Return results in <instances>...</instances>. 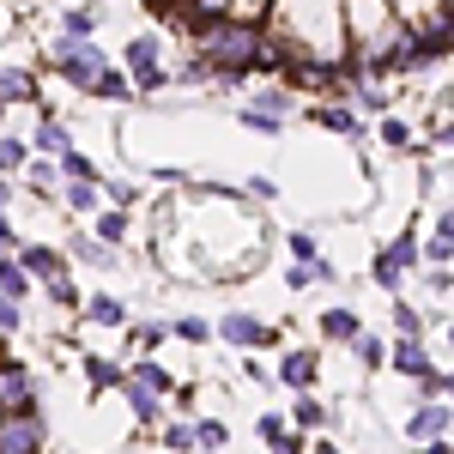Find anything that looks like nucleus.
<instances>
[{
	"mask_svg": "<svg viewBox=\"0 0 454 454\" xmlns=\"http://www.w3.org/2000/svg\"><path fill=\"white\" fill-rule=\"evenodd\" d=\"M279 43H291L309 61H346V25H340V0H273Z\"/></svg>",
	"mask_w": 454,
	"mask_h": 454,
	"instance_id": "obj_1",
	"label": "nucleus"
},
{
	"mask_svg": "<svg viewBox=\"0 0 454 454\" xmlns=\"http://www.w3.org/2000/svg\"><path fill=\"white\" fill-rule=\"evenodd\" d=\"M49 61H55L61 79L79 85V91H98V85H104V73H109L104 49H98V43H73V36H55V43H49Z\"/></svg>",
	"mask_w": 454,
	"mask_h": 454,
	"instance_id": "obj_2",
	"label": "nucleus"
},
{
	"mask_svg": "<svg viewBox=\"0 0 454 454\" xmlns=\"http://www.w3.org/2000/svg\"><path fill=\"white\" fill-rule=\"evenodd\" d=\"M158 55H164V43H158L152 31H140L134 43H128V91L152 98V91H164V85H170V73L158 67Z\"/></svg>",
	"mask_w": 454,
	"mask_h": 454,
	"instance_id": "obj_3",
	"label": "nucleus"
},
{
	"mask_svg": "<svg viewBox=\"0 0 454 454\" xmlns=\"http://www.w3.org/2000/svg\"><path fill=\"white\" fill-rule=\"evenodd\" d=\"M43 412H0V454H43Z\"/></svg>",
	"mask_w": 454,
	"mask_h": 454,
	"instance_id": "obj_4",
	"label": "nucleus"
},
{
	"mask_svg": "<svg viewBox=\"0 0 454 454\" xmlns=\"http://www.w3.org/2000/svg\"><path fill=\"white\" fill-rule=\"evenodd\" d=\"M412 267H419V237L406 231V237H394V243H387L382 254H376V267H370V279L382 285V291H400V279H406Z\"/></svg>",
	"mask_w": 454,
	"mask_h": 454,
	"instance_id": "obj_5",
	"label": "nucleus"
},
{
	"mask_svg": "<svg viewBox=\"0 0 454 454\" xmlns=\"http://www.w3.org/2000/svg\"><path fill=\"white\" fill-rule=\"evenodd\" d=\"M43 387H36V370L25 364H0V412H36Z\"/></svg>",
	"mask_w": 454,
	"mask_h": 454,
	"instance_id": "obj_6",
	"label": "nucleus"
},
{
	"mask_svg": "<svg viewBox=\"0 0 454 454\" xmlns=\"http://www.w3.org/2000/svg\"><path fill=\"white\" fill-rule=\"evenodd\" d=\"M218 340H224V346L254 351V346H273V327H267L261 315H248V309H224V315H218Z\"/></svg>",
	"mask_w": 454,
	"mask_h": 454,
	"instance_id": "obj_7",
	"label": "nucleus"
},
{
	"mask_svg": "<svg viewBox=\"0 0 454 454\" xmlns=\"http://www.w3.org/2000/svg\"><path fill=\"white\" fill-rule=\"evenodd\" d=\"M406 436L412 442H442L449 436V400H424L419 412L406 419Z\"/></svg>",
	"mask_w": 454,
	"mask_h": 454,
	"instance_id": "obj_8",
	"label": "nucleus"
},
{
	"mask_svg": "<svg viewBox=\"0 0 454 454\" xmlns=\"http://www.w3.org/2000/svg\"><path fill=\"white\" fill-rule=\"evenodd\" d=\"M315 128H327V134H346V140H364V121H357V109L351 104H315L309 109Z\"/></svg>",
	"mask_w": 454,
	"mask_h": 454,
	"instance_id": "obj_9",
	"label": "nucleus"
},
{
	"mask_svg": "<svg viewBox=\"0 0 454 454\" xmlns=\"http://www.w3.org/2000/svg\"><path fill=\"white\" fill-rule=\"evenodd\" d=\"M315 376H321V364H315V351H285L279 357V382L297 387V394H309Z\"/></svg>",
	"mask_w": 454,
	"mask_h": 454,
	"instance_id": "obj_10",
	"label": "nucleus"
},
{
	"mask_svg": "<svg viewBox=\"0 0 454 454\" xmlns=\"http://www.w3.org/2000/svg\"><path fill=\"white\" fill-rule=\"evenodd\" d=\"M25 279H67V254L61 248H43V243H31L25 248Z\"/></svg>",
	"mask_w": 454,
	"mask_h": 454,
	"instance_id": "obj_11",
	"label": "nucleus"
},
{
	"mask_svg": "<svg viewBox=\"0 0 454 454\" xmlns=\"http://www.w3.org/2000/svg\"><path fill=\"white\" fill-rule=\"evenodd\" d=\"M387 364L400 370V376H412V382H424L436 364H430V351H424V340H400V346L387 351Z\"/></svg>",
	"mask_w": 454,
	"mask_h": 454,
	"instance_id": "obj_12",
	"label": "nucleus"
},
{
	"mask_svg": "<svg viewBox=\"0 0 454 454\" xmlns=\"http://www.w3.org/2000/svg\"><path fill=\"white\" fill-rule=\"evenodd\" d=\"M254 430H261V442H267L273 454H303V436H297V430H285L279 412H261V424H254Z\"/></svg>",
	"mask_w": 454,
	"mask_h": 454,
	"instance_id": "obj_13",
	"label": "nucleus"
},
{
	"mask_svg": "<svg viewBox=\"0 0 454 454\" xmlns=\"http://www.w3.org/2000/svg\"><path fill=\"white\" fill-rule=\"evenodd\" d=\"M36 152H43V158H61V152H73V134L55 121V109H43V115H36Z\"/></svg>",
	"mask_w": 454,
	"mask_h": 454,
	"instance_id": "obj_14",
	"label": "nucleus"
},
{
	"mask_svg": "<svg viewBox=\"0 0 454 454\" xmlns=\"http://www.w3.org/2000/svg\"><path fill=\"white\" fill-rule=\"evenodd\" d=\"M121 387H140V394H158V400H164V394H170V376H164V364L140 357V364H134V370L121 376Z\"/></svg>",
	"mask_w": 454,
	"mask_h": 454,
	"instance_id": "obj_15",
	"label": "nucleus"
},
{
	"mask_svg": "<svg viewBox=\"0 0 454 454\" xmlns=\"http://www.w3.org/2000/svg\"><path fill=\"white\" fill-rule=\"evenodd\" d=\"M98 25H104V6H67L61 12V36H73V43H91Z\"/></svg>",
	"mask_w": 454,
	"mask_h": 454,
	"instance_id": "obj_16",
	"label": "nucleus"
},
{
	"mask_svg": "<svg viewBox=\"0 0 454 454\" xmlns=\"http://www.w3.org/2000/svg\"><path fill=\"white\" fill-rule=\"evenodd\" d=\"M321 333H327L333 346H351V340L364 333V321H357L351 309H321Z\"/></svg>",
	"mask_w": 454,
	"mask_h": 454,
	"instance_id": "obj_17",
	"label": "nucleus"
},
{
	"mask_svg": "<svg viewBox=\"0 0 454 454\" xmlns=\"http://www.w3.org/2000/svg\"><path fill=\"white\" fill-rule=\"evenodd\" d=\"M36 98V79L25 67H0V104H31Z\"/></svg>",
	"mask_w": 454,
	"mask_h": 454,
	"instance_id": "obj_18",
	"label": "nucleus"
},
{
	"mask_svg": "<svg viewBox=\"0 0 454 454\" xmlns=\"http://www.w3.org/2000/svg\"><path fill=\"white\" fill-rule=\"evenodd\" d=\"M85 382H91V394L121 387V364H109V357H85Z\"/></svg>",
	"mask_w": 454,
	"mask_h": 454,
	"instance_id": "obj_19",
	"label": "nucleus"
},
{
	"mask_svg": "<svg viewBox=\"0 0 454 454\" xmlns=\"http://www.w3.org/2000/svg\"><path fill=\"white\" fill-rule=\"evenodd\" d=\"M25 291H31V279H25V267H19L12 254H0V297H12V303H25Z\"/></svg>",
	"mask_w": 454,
	"mask_h": 454,
	"instance_id": "obj_20",
	"label": "nucleus"
},
{
	"mask_svg": "<svg viewBox=\"0 0 454 454\" xmlns=\"http://www.w3.org/2000/svg\"><path fill=\"white\" fill-rule=\"evenodd\" d=\"M98 243H104V248H115V243H128V212H121V207H109V212H98Z\"/></svg>",
	"mask_w": 454,
	"mask_h": 454,
	"instance_id": "obj_21",
	"label": "nucleus"
},
{
	"mask_svg": "<svg viewBox=\"0 0 454 454\" xmlns=\"http://www.w3.org/2000/svg\"><path fill=\"white\" fill-rule=\"evenodd\" d=\"M67 254H73V261H91V267H115V254H109L98 237H85V231H79V237L67 243Z\"/></svg>",
	"mask_w": 454,
	"mask_h": 454,
	"instance_id": "obj_22",
	"label": "nucleus"
},
{
	"mask_svg": "<svg viewBox=\"0 0 454 454\" xmlns=\"http://www.w3.org/2000/svg\"><path fill=\"white\" fill-rule=\"evenodd\" d=\"M188 430H194V454H212V449L231 442V430H224L218 419H200V424H188Z\"/></svg>",
	"mask_w": 454,
	"mask_h": 454,
	"instance_id": "obj_23",
	"label": "nucleus"
},
{
	"mask_svg": "<svg viewBox=\"0 0 454 454\" xmlns=\"http://www.w3.org/2000/svg\"><path fill=\"white\" fill-rule=\"evenodd\" d=\"M31 188H36V200H43V194H61V164H55V158H36L31 164Z\"/></svg>",
	"mask_w": 454,
	"mask_h": 454,
	"instance_id": "obj_24",
	"label": "nucleus"
},
{
	"mask_svg": "<svg viewBox=\"0 0 454 454\" xmlns=\"http://www.w3.org/2000/svg\"><path fill=\"white\" fill-rule=\"evenodd\" d=\"M55 164H61V176H67V182H98V164H91L79 145H73V152H61Z\"/></svg>",
	"mask_w": 454,
	"mask_h": 454,
	"instance_id": "obj_25",
	"label": "nucleus"
},
{
	"mask_svg": "<svg viewBox=\"0 0 454 454\" xmlns=\"http://www.w3.org/2000/svg\"><path fill=\"white\" fill-rule=\"evenodd\" d=\"M85 315H91L98 327H121V321H128V309H121V297H91V303H85Z\"/></svg>",
	"mask_w": 454,
	"mask_h": 454,
	"instance_id": "obj_26",
	"label": "nucleus"
},
{
	"mask_svg": "<svg viewBox=\"0 0 454 454\" xmlns=\"http://www.w3.org/2000/svg\"><path fill=\"white\" fill-rule=\"evenodd\" d=\"M291 419H297V430H321V424H327V406H321L315 394H303V400L291 406Z\"/></svg>",
	"mask_w": 454,
	"mask_h": 454,
	"instance_id": "obj_27",
	"label": "nucleus"
},
{
	"mask_svg": "<svg viewBox=\"0 0 454 454\" xmlns=\"http://www.w3.org/2000/svg\"><path fill=\"white\" fill-rule=\"evenodd\" d=\"M254 109H261V115H273V121H285V115H291V85L261 91V98H254Z\"/></svg>",
	"mask_w": 454,
	"mask_h": 454,
	"instance_id": "obj_28",
	"label": "nucleus"
},
{
	"mask_svg": "<svg viewBox=\"0 0 454 454\" xmlns=\"http://www.w3.org/2000/svg\"><path fill=\"white\" fill-rule=\"evenodd\" d=\"M394 333L400 340H424V315L412 303H394Z\"/></svg>",
	"mask_w": 454,
	"mask_h": 454,
	"instance_id": "obj_29",
	"label": "nucleus"
},
{
	"mask_svg": "<svg viewBox=\"0 0 454 454\" xmlns=\"http://www.w3.org/2000/svg\"><path fill=\"white\" fill-rule=\"evenodd\" d=\"M164 340H170V321H140V327H134V346L140 351H158Z\"/></svg>",
	"mask_w": 454,
	"mask_h": 454,
	"instance_id": "obj_30",
	"label": "nucleus"
},
{
	"mask_svg": "<svg viewBox=\"0 0 454 454\" xmlns=\"http://www.w3.org/2000/svg\"><path fill=\"white\" fill-rule=\"evenodd\" d=\"M176 340H188V346H200V340H212V327L200 321V315H182V321H170Z\"/></svg>",
	"mask_w": 454,
	"mask_h": 454,
	"instance_id": "obj_31",
	"label": "nucleus"
},
{
	"mask_svg": "<svg viewBox=\"0 0 454 454\" xmlns=\"http://www.w3.org/2000/svg\"><path fill=\"white\" fill-rule=\"evenodd\" d=\"M237 121H243L248 134H285V121H273V115H261L254 104H248V109H237Z\"/></svg>",
	"mask_w": 454,
	"mask_h": 454,
	"instance_id": "obj_32",
	"label": "nucleus"
},
{
	"mask_svg": "<svg viewBox=\"0 0 454 454\" xmlns=\"http://www.w3.org/2000/svg\"><path fill=\"white\" fill-rule=\"evenodd\" d=\"M128 406H134V419H140V424H158V412H164L158 394H140V387H128Z\"/></svg>",
	"mask_w": 454,
	"mask_h": 454,
	"instance_id": "obj_33",
	"label": "nucleus"
},
{
	"mask_svg": "<svg viewBox=\"0 0 454 454\" xmlns=\"http://www.w3.org/2000/svg\"><path fill=\"white\" fill-rule=\"evenodd\" d=\"M67 207L73 212H98V182H67Z\"/></svg>",
	"mask_w": 454,
	"mask_h": 454,
	"instance_id": "obj_34",
	"label": "nucleus"
},
{
	"mask_svg": "<svg viewBox=\"0 0 454 454\" xmlns=\"http://www.w3.org/2000/svg\"><path fill=\"white\" fill-rule=\"evenodd\" d=\"M170 85H212V73L200 67V61H194V55H188V61H182V67H170Z\"/></svg>",
	"mask_w": 454,
	"mask_h": 454,
	"instance_id": "obj_35",
	"label": "nucleus"
},
{
	"mask_svg": "<svg viewBox=\"0 0 454 454\" xmlns=\"http://www.w3.org/2000/svg\"><path fill=\"white\" fill-rule=\"evenodd\" d=\"M91 98H104V104H121V98H128V73H115V67H109V73H104V85H98Z\"/></svg>",
	"mask_w": 454,
	"mask_h": 454,
	"instance_id": "obj_36",
	"label": "nucleus"
},
{
	"mask_svg": "<svg viewBox=\"0 0 454 454\" xmlns=\"http://www.w3.org/2000/svg\"><path fill=\"white\" fill-rule=\"evenodd\" d=\"M351 346H357V357H364V364H387V346L376 340V333H357Z\"/></svg>",
	"mask_w": 454,
	"mask_h": 454,
	"instance_id": "obj_37",
	"label": "nucleus"
},
{
	"mask_svg": "<svg viewBox=\"0 0 454 454\" xmlns=\"http://www.w3.org/2000/svg\"><path fill=\"white\" fill-rule=\"evenodd\" d=\"M285 254H291V261H315V237L309 231H291V237H285Z\"/></svg>",
	"mask_w": 454,
	"mask_h": 454,
	"instance_id": "obj_38",
	"label": "nucleus"
},
{
	"mask_svg": "<svg viewBox=\"0 0 454 454\" xmlns=\"http://www.w3.org/2000/svg\"><path fill=\"white\" fill-rule=\"evenodd\" d=\"M164 449L170 454H194V430H188V424H170V430H164Z\"/></svg>",
	"mask_w": 454,
	"mask_h": 454,
	"instance_id": "obj_39",
	"label": "nucleus"
},
{
	"mask_svg": "<svg viewBox=\"0 0 454 454\" xmlns=\"http://www.w3.org/2000/svg\"><path fill=\"white\" fill-rule=\"evenodd\" d=\"M43 291H49V303H61V309H73V303H79V291H73L67 279H49Z\"/></svg>",
	"mask_w": 454,
	"mask_h": 454,
	"instance_id": "obj_40",
	"label": "nucleus"
},
{
	"mask_svg": "<svg viewBox=\"0 0 454 454\" xmlns=\"http://www.w3.org/2000/svg\"><path fill=\"white\" fill-rule=\"evenodd\" d=\"M19 327H25L19 303H12V297H0V333H19Z\"/></svg>",
	"mask_w": 454,
	"mask_h": 454,
	"instance_id": "obj_41",
	"label": "nucleus"
},
{
	"mask_svg": "<svg viewBox=\"0 0 454 454\" xmlns=\"http://www.w3.org/2000/svg\"><path fill=\"white\" fill-rule=\"evenodd\" d=\"M285 285H291V291H303V285H315L309 261H291V267H285Z\"/></svg>",
	"mask_w": 454,
	"mask_h": 454,
	"instance_id": "obj_42",
	"label": "nucleus"
},
{
	"mask_svg": "<svg viewBox=\"0 0 454 454\" xmlns=\"http://www.w3.org/2000/svg\"><path fill=\"white\" fill-rule=\"evenodd\" d=\"M382 140H387V145H412V134H406V121H394V115H382Z\"/></svg>",
	"mask_w": 454,
	"mask_h": 454,
	"instance_id": "obj_43",
	"label": "nucleus"
},
{
	"mask_svg": "<svg viewBox=\"0 0 454 454\" xmlns=\"http://www.w3.org/2000/svg\"><path fill=\"white\" fill-rule=\"evenodd\" d=\"M12 164H25V145H19V140H0V176L12 170Z\"/></svg>",
	"mask_w": 454,
	"mask_h": 454,
	"instance_id": "obj_44",
	"label": "nucleus"
},
{
	"mask_svg": "<svg viewBox=\"0 0 454 454\" xmlns=\"http://www.w3.org/2000/svg\"><path fill=\"white\" fill-rule=\"evenodd\" d=\"M248 194H254V200H273V194H279V182H273V176H254V182H248Z\"/></svg>",
	"mask_w": 454,
	"mask_h": 454,
	"instance_id": "obj_45",
	"label": "nucleus"
},
{
	"mask_svg": "<svg viewBox=\"0 0 454 454\" xmlns=\"http://www.w3.org/2000/svg\"><path fill=\"white\" fill-rule=\"evenodd\" d=\"M152 12H188V0H145Z\"/></svg>",
	"mask_w": 454,
	"mask_h": 454,
	"instance_id": "obj_46",
	"label": "nucleus"
},
{
	"mask_svg": "<svg viewBox=\"0 0 454 454\" xmlns=\"http://www.w3.org/2000/svg\"><path fill=\"white\" fill-rule=\"evenodd\" d=\"M19 243V237H12V224H6V218H0V254H6V248Z\"/></svg>",
	"mask_w": 454,
	"mask_h": 454,
	"instance_id": "obj_47",
	"label": "nucleus"
},
{
	"mask_svg": "<svg viewBox=\"0 0 454 454\" xmlns=\"http://www.w3.org/2000/svg\"><path fill=\"white\" fill-rule=\"evenodd\" d=\"M419 454H449V436L442 442H419Z\"/></svg>",
	"mask_w": 454,
	"mask_h": 454,
	"instance_id": "obj_48",
	"label": "nucleus"
},
{
	"mask_svg": "<svg viewBox=\"0 0 454 454\" xmlns=\"http://www.w3.org/2000/svg\"><path fill=\"white\" fill-rule=\"evenodd\" d=\"M6 200H12V182H6V176H0V207H6Z\"/></svg>",
	"mask_w": 454,
	"mask_h": 454,
	"instance_id": "obj_49",
	"label": "nucleus"
},
{
	"mask_svg": "<svg viewBox=\"0 0 454 454\" xmlns=\"http://www.w3.org/2000/svg\"><path fill=\"white\" fill-rule=\"evenodd\" d=\"M315 454H340V449H333V442H321V449H315Z\"/></svg>",
	"mask_w": 454,
	"mask_h": 454,
	"instance_id": "obj_50",
	"label": "nucleus"
},
{
	"mask_svg": "<svg viewBox=\"0 0 454 454\" xmlns=\"http://www.w3.org/2000/svg\"><path fill=\"white\" fill-rule=\"evenodd\" d=\"M0 121H6V104H0Z\"/></svg>",
	"mask_w": 454,
	"mask_h": 454,
	"instance_id": "obj_51",
	"label": "nucleus"
}]
</instances>
